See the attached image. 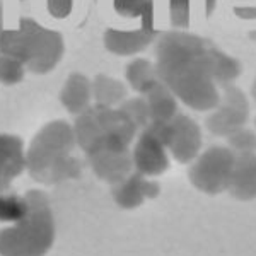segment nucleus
I'll list each match as a JSON object with an SVG mask.
<instances>
[{"label": "nucleus", "instance_id": "obj_1", "mask_svg": "<svg viewBox=\"0 0 256 256\" xmlns=\"http://www.w3.org/2000/svg\"><path fill=\"white\" fill-rule=\"evenodd\" d=\"M216 52V44L190 31L171 30L159 34L156 43L159 79L190 110L212 111L220 101Z\"/></svg>", "mask_w": 256, "mask_h": 256}, {"label": "nucleus", "instance_id": "obj_2", "mask_svg": "<svg viewBox=\"0 0 256 256\" xmlns=\"http://www.w3.org/2000/svg\"><path fill=\"white\" fill-rule=\"evenodd\" d=\"M28 212L0 230V256H44L55 242V218L41 190L26 193Z\"/></svg>", "mask_w": 256, "mask_h": 256}, {"label": "nucleus", "instance_id": "obj_3", "mask_svg": "<svg viewBox=\"0 0 256 256\" xmlns=\"http://www.w3.org/2000/svg\"><path fill=\"white\" fill-rule=\"evenodd\" d=\"M65 53L60 32L48 30L32 19H20L16 30L0 31V55H9L22 62L32 74L55 70Z\"/></svg>", "mask_w": 256, "mask_h": 256}, {"label": "nucleus", "instance_id": "obj_4", "mask_svg": "<svg viewBox=\"0 0 256 256\" xmlns=\"http://www.w3.org/2000/svg\"><path fill=\"white\" fill-rule=\"evenodd\" d=\"M76 146L77 140L70 123L65 120L48 122L36 132L26 148V171L34 181H40L53 164L72 154Z\"/></svg>", "mask_w": 256, "mask_h": 256}, {"label": "nucleus", "instance_id": "obj_5", "mask_svg": "<svg viewBox=\"0 0 256 256\" xmlns=\"http://www.w3.org/2000/svg\"><path fill=\"white\" fill-rule=\"evenodd\" d=\"M236 154L226 146H212L190 162L192 184L207 195H218L229 188Z\"/></svg>", "mask_w": 256, "mask_h": 256}, {"label": "nucleus", "instance_id": "obj_6", "mask_svg": "<svg viewBox=\"0 0 256 256\" xmlns=\"http://www.w3.org/2000/svg\"><path fill=\"white\" fill-rule=\"evenodd\" d=\"M159 130L171 158L178 162L190 164L202 150V130L198 123L186 114L178 113L168 123H152Z\"/></svg>", "mask_w": 256, "mask_h": 256}, {"label": "nucleus", "instance_id": "obj_7", "mask_svg": "<svg viewBox=\"0 0 256 256\" xmlns=\"http://www.w3.org/2000/svg\"><path fill=\"white\" fill-rule=\"evenodd\" d=\"M250 118V102L241 89L229 84L220 90V101L210 111L207 128L218 137H227L246 125Z\"/></svg>", "mask_w": 256, "mask_h": 256}, {"label": "nucleus", "instance_id": "obj_8", "mask_svg": "<svg viewBox=\"0 0 256 256\" xmlns=\"http://www.w3.org/2000/svg\"><path fill=\"white\" fill-rule=\"evenodd\" d=\"M132 159L135 171L142 172L144 176L154 178L168 171L169 152L164 140L160 138L159 130L152 123L140 130L138 137L135 138Z\"/></svg>", "mask_w": 256, "mask_h": 256}, {"label": "nucleus", "instance_id": "obj_9", "mask_svg": "<svg viewBox=\"0 0 256 256\" xmlns=\"http://www.w3.org/2000/svg\"><path fill=\"white\" fill-rule=\"evenodd\" d=\"M94 111L102 130V146L110 150H130V146L137 138L138 128L126 116L120 106H98ZM99 147V148H101Z\"/></svg>", "mask_w": 256, "mask_h": 256}, {"label": "nucleus", "instance_id": "obj_10", "mask_svg": "<svg viewBox=\"0 0 256 256\" xmlns=\"http://www.w3.org/2000/svg\"><path fill=\"white\" fill-rule=\"evenodd\" d=\"M111 193L122 208H137L146 200L156 198L160 193V184L152 178L144 176L138 171H132L125 180L111 186Z\"/></svg>", "mask_w": 256, "mask_h": 256}, {"label": "nucleus", "instance_id": "obj_11", "mask_svg": "<svg viewBox=\"0 0 256 256\" xmlns=\"http://www.w3.org/2000/svg\"><path fill=\"white\" fill-rule=\"evenodd\" d=\"M86 156L96 176L110 183L111 186L125 180L135 169L132 150H110V148L101 147Z\"/></svg>", "mask_w": 256, "mask_h": 256}, {"label": "nucleus", "instance_id": "obj_12", "mask_svg": "<svg viewBox=\"0 0 256 256\" xmlns=\"http://www.w3.org/2000/svg\"><path fill=\"white\" fill-rule=\"evenodd\" d=\"M26 171V148L18 135L0 134V195Z\"/></svg>", "mask_w": 256, "mask_h": 256}, {"label": "nucleus", "instance_id": "obj_13", "mask_svg": "<svg viewBox=\"0 0 256 256\" xmlns=\"http://www.w3.org/2000/svg\"><path fill=\"white\" fill-rule=\"evenodd\" d=\"M217 7V0H166V16L172 30L188 31L193 24L205 20Z\"/></svg>", "mask_w": 256, "mask_h": 256}, {"label": "nucleus", "instance_id": "obj_14", "mask_svg": "<svg viewBox=\"0 0 256 256\" xmlns=\"http://www.w3.org/2000/svg\"><path fill=\"white\" fill-rule=\"evenodd\" d=\"M156 36L146 30H135V31H123V30H106L102 41L104 48L113 55L120 56H132L144 52L148 44L152 43Z\"/></svg>", "mask_w": 256, "mask_h": 256}, {"label": "nucleus", "instance_id": "obj_15", "mask_svg": "<svg viewBox=\"0 0 256 256\" xmlns=\"http://www.w3.org/2000/svg\"><path fill=\"white\" fill-rule=\"evenodd\" d=\"M227 192L239 200L256 198V152L236 154V162Z\"/></svg>", "mask_w": 256, "mask_h": 256}, {"label": "nucleus", "instance_id": "obj_16", "mask_svg": "<svg viewBox=\"0 0 256 256\" xmlns=\"http://www.w3.org/2000/svg\"><path fill=\"white\" fill-rule=\"evenodd\" d=\"M60 102L76 116L84 113L92 102V80H89L84 74H70L60 89Z\"/></svg>", "mask_w": 256, "mask_h": 256}, {"label": "nucleus", "instance_id": "obj_17", "mask_svg": "<svg viewBox=\"0 0 256 256\" xmlns=\"http://www.w3.org/2000/svg\"><path fill=\"white\" fill-rule=\"evenodd\" d=\"M147 99L148 111H150V123H168L180 113L178 110V99L171 89L162 80L158 82L147 94H144Z\"/></svg>", "mask_w": 256, "mask_h": 256}, {"label": "nucleus", "instance_id": "obj_18", "mask_svg": "<svg viewBox=\"0 0 256 256\" xmlns=\"http://www.w3.org/2000/svg\"><path fill=\"white\" fill-rule=\"evenodd\" d=\"M72 126H74V135H76L77 146L86 154L98 150L102 146V130L96 116V111H94V106H90L84 113L77 114Z\"/></svg>", "mask_w": 256, "mask_h": 256}, {"label": "nucleus", "instance_id": "obj_19", "mask_svg": "<svg viewBox=\"0 0 256 256\" xmlns=\"http://www.w3.org/2000/svg\"><path fill=\"white\" fill-rule=\"evenodd\" d=\"M126 82L140 96L147 94L158 82H160L156 62L147 58H134L126 65Z\"/></svg>", "mask_w": 256, "mask_h": 256}, {"label": "nucleus", "instance_id": "obj_20", "mask_svg": "<svg viewBox=\"0 0 256 256\" xmlns=\"http://www.w3.org/2000/svg\"><path fill=\"white\" fill-rule=\"evenodd\" d=\"M128 92L122 80L111 76L99 74L92 80V101L98 106H120L126 99Z\"/></svg>", "mask_w": 256, "mask_h": 256}, {"label": "nucleus", "instance_id": "obj_21", "mask_svg": "<svg viewBox=\"0 0 256 256\" xmlns=\"http://www.w3.org/2000/svg\"><path fill=\"white\" fill-rule=\"evenodd\" d=\"M80 171H82L80 160L70 154L67 158L60 159L58 162L53 164V166L41 176V180L38 183L56 184V183H62V181H67V180H76V178L80 176Z\"/></svg>", "mask_w": 256, "mask_h": 256}, {"label": "nucleus", "instance_id": "obj_22", "mask_svg": "<svg viewBox=\"0 0 256 256\" xmlns=\"http://www.w3.org/2000/svg\"><path fill=\"white\" fill-rule=\"evenodd\" d=\"M120 108L126 113V116L137 125L138 130H144L146 126L150 125V111H148L147 99L144 96L137 98H126L120 104Z\"/></svg>", "mask_w": 256, "mask_h": 256}, {"label": "nucleus", "instance_id": "obj_23", "mask_svg": "<svg viewBox=\"0 0 256 256\" xmlns=\"http://www.w3.org/2000/svg\"><path fill=\"white\" fill-rule=\"evenodd\" d=\"M28 212L26 196H16L2 193L0 195V220L2 222H16Z\"/></svg>", "mask_w": 256, "mask_h": 256}, {"label": "nucleus", "instance_id": "obj_24", "mask_svg": "<svg viewBox=\"0 0 256 256\" xmlns=\"http://www.w3.org/2000/svg\"><path fill=\"white\" fill-rule=\"evenodd\" d=\"M28 68L20 60L9 55H0V84L16 86L22 82Z\"/></svg>", "mask_w": 256, "mask_h": 256}, {"label": "nucleus", "instance_id": "obj_25", "mask_svg": "<svg viewBox=\"0 0 256 256\" xmlns=\"http://www.w3.org/2000/svg\"><path fill=\"white\" fill-rule=\"evenodd\" d=\"M227 147L234 152V154H250L256 152V132L250 128L242 126L239 130L232 132L227 135Z\"/></svg>", "mask_w": 256, "mask_h": 256}, {"label": "nucleus", "instance_id": "obj_26", "mask_svg": "<svg viewBox=\"0 0 256 256\" xmlns=\"http://www.w3.org/2000/svg\"><path fill=\"white\" fill-rule=\"evenodd\" d=\"M238 18L241 19H256V0H224Z\"/></svg>", "mask_w": 256, "mask_h": 256}, {"label": "nucleus", "instance_id": "obj_27", "mask_svg": "<svg viewBox=\"0 0 256 256\" xmlns=\"http://www.w3.org/2000/svg\"><path fill=\"white\" fill-rule=\"evenodd\" d=\"M74 0H48V9L55 18H65L72 10Z\"/></svg>", "mask_w": 256, "mask_h": 256}, {"label": "nucleus", "instance_id": "obj_28", "mask_svg": "<svg viewBox=\"0 0 256 256\" xmlns=\"http://www.w3.org/2000/svg\"><path fill=\"white\" fill-rule=\"evenodd\" d=\"M251 94H253V98H254V101H256V77H254V80H253V86H251Z\"/></svg>", "mask_w": 256, "mask_h": 256}, {"label": "nucleus", "instance_id": "obj_29", "mask_svg": "<svg viewBox=\"0 0 256 256\" xmlns=\"http://www.w3.org/2000/svg\"><path fill=\"white\" fill-rule=\"evenodd\" d=\"M254 128H256V116H254Z\"/></svg>", "mask_w": 256, "mask_h": 256}]
</instances>
